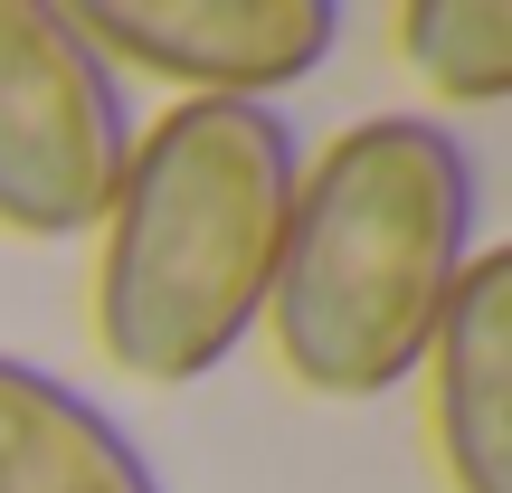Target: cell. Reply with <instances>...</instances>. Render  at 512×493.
<instances>
[{"mask_svg": "<svg viewBox=\"0 0 512 493\" xmlns=\"http://www.w3.org/2000/svg\"><path fill=\"white\" fill-rule=\"evenodd\" d=\"M114 76H162L181 105H275L342 48L332 0H67Z\"/></svg>", "mask_w": 512, "mask_h": 493, "instance_id": "277c9868", "label": "cell"}, {"mask_svg": "<svg viewBox=\"0 0 512 493\" xmlns=\"http://www.w3.org/2000/svg\"><path fill=\"white\" fill-rule=\"evenodd\" d=\"M0 493H162V475L114 427V408L0 351Z\"/></svg>", "mask_w": 512, "mask_h": 493, "instance_id": "8992f818", "label": "cell"}, {"mask_svg": "<svg viewBox=\"0 0 512 493\" xmlns=\"http://www.w3.org/2000/svg\"><path fill=\"white\" fill-rule=\"evenodd\" d=\"M304 143L275 105H171L133 124L95 219V351L143 389H190L266 332Z\"/></svg>", "mask_w": 512, "mask_h": 493, "instance_id": "7a4b0ae2", "label": "cell"}, {"mask_svg": "<svg viewBox=\"0 0 512 493\" xmlns=\"http://www.w3.org/2000/svg\"><path fill=\"white\" fill-rule=\"evenodd\" d=\"M399 57L437 105L494 114L512 95V10L503 0H408L399 10Z\"/></svg>", "mask_w": 512, "mask_h": 493, "instance_id": "52a82bcc", "label": "cell"}, {"mask_svg": "<svg viewBox=\"0 0 512 493\" xmlns=\"http://www.w3.org/2000/svg\"><path fill=\"white\" fill-rule=\"evenodd\" d=\"M484 181L456 124L370 114L332 133L294 181L275 256L266 332L294 389L313 399H389L418 380L465 266L484 256Z\"/></svg>", "mask_w": 512, "mask_h": 493, "instance_id": "6da1fadb", "label": "cell"}, {"mask_svg": "<svg viewBox=\"0 0 512 493\" xmlns=\"http://www.w3.org/2000/svg\"><path fill=\"white\" fill-rule=\"evenodd\" d=\"M133 152L124 76L67 0H0V228L29 247L95 238Z\"/></svg>", "mask_w": 512, "mask_h": 493, "instance_id": "3957f363", "label": "cell"}, {"mask_svg": "<svg viewBox=\"0 0 512 493\" xmlns=\"http://www.w3.org/2000/svg\"><path fill=\"white\" fill-rule=\"evenodd\" d=\"M427 427L456 493H512V247H484L427 342Z\"/></svg>", "mask_w": 512, "mask_h": 493, "instance_id": "5b68a950", "label": "cell"}]
</instances>
